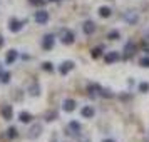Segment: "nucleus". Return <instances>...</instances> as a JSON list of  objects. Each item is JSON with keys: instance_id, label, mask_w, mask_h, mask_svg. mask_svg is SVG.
<instances>
[{"instance_id": "f257e3e1", "label": "nucleus", "mask_w": 149, "mask_h": 142, "mask_svg": "<svg viewBox=\"0 0 149 142\" xmlns=\"http://www.w3.org/2000/svg\"><path fill=\"white\" fill-rule=\"evenodd\" d=\"M27 24V20H17L15 17H12L10 20H8V30L10 32H20L22 27Z\"/></svg>"}, {"instance_id": "f03ea898", "label": "nucleus", "mask_w": 149, "mask_h": 142, "mask_svg": "<svg viewBox=\"0 0 149 142\" xmlns=\"http://www.w3.org/2000/svg\"><path fill=\"white\" fill-rule=\"evenodd\" d=\"M75 40V37L74 34L70 32V30H62V34H61V42L64 44V45H72Z\"/></svg>"}, {"instance_id": "7ed1b4c3", "label": "nucleus", "mask_w": 149, "mask_h": 142, "mask_svg": "<svg viewBox=\"0 0 149 142\" xmlns=\"http://www.w3.org/2000/svg\"><path fill=\"white\" fill-rule=\"evenodd\" d=\"M54 44H55V37L52 34H47L42 39V48H44V50H52Z\"/></svg>"}, {"instance_id": "20e7f679", "label": "nucleus", "mask_w": 149, "mask_h": 142, "mask_svg": "<svg viewBox=\"0 0 149 142\" xmlns=\"http://www.w3.org/2000/svg\"><path fill=\"white\" fill-rule=\"evenodd\" d=\"M40 134H42V125H40V124H34L32 127L29 129L27 139H30V141H34V139H37V137H39Z\"/></svg>"}, {"instance_id": "39448f33", "label": "nucleus", "mask_w": 149, "mask_h": 142, "mask_svg": "<svg viewBox=\"0 0 149 142\" xmlns=\"http://www.w3.org/2000/svg\"><path fill=\"white\" fill-rule=\"evenodd\" d=\"M35 22H37L39 25L47 24L49 22V12L47 10H39V12H35Z\"/></svg>"}, {"instance_id": "423d86ee", "label": "nucleus", "mask_w": 149, "mask_h": 142, "mask_svg": "<svg viewBox=\"0 0 149 142\" xmlns=\"http://www.w3.org/2000/svg\"><path fill=\"white\" fill-rule=\"evenodd\" d=\"M119 59H121V54H119V52H116V50L107 52V54L104 55V60H106V64H114V62H117Z\"/></svg>"}, {"instance_id": "0eeeda50", "label": "nucleus", "mask_w": 149, "mask_h": 142, "mask_svg": "<svg viewBox=\"0 0 149 142\" xmlns=\"http://www.w3.org/2000/svg\"><path fill=\"white\" fill-rule=\"evenodd\" d=\"M75 65H74V62L72 60H67V62H64V64H62L61 67H59V72H61L62 75H67L69 72H70V70H72V69H74Z\"/></svg>"}, {"instance_id": "6e6552de", "label": "nucleus", "mask_w": 149, "mask_h": 142, "mask_svg": "<svg viewBox=\"0 0 149 142\" xmlns=\"http://www.w3.org/2000/svg\"><path fill=\"white\" fill-rule=\"evenodd\" d=\"M134 50H136V45L132 42H127L126 47H124V59H131V55H134Z\"/></svg>"}, {"instance_id": "1a4fd4ad", "label": "nucleus", "mask_w": 149, "mask_h": 142, "mask_svg": "<svg viewBox=\"0 0 149 142\" xmlns=\"http://www.w3.org/2000/svg\"><path fill=\"white\" fill-rule=\"evenodd\" d=\"M12 115H14V109H12V105H3V107H2V117H3L5 121H10Z\"/></svg>"}, {"instance_id": "9d476101", "label": "nucleus", "mask_w": 149, "mask_h": 142, "mask_svg": "<svg viewBox=\"0 0 149 142\" xmlns=\"http://www.w3.org/2000/svg\"><path fill=\"white\" fill-rule=\"evenodd\" d=\"M82 30H84V34H87L91 35L92 32L95 30V24L92 20H87V22H84V25H82Z\"/></svg>"}, {"instance_id": "9b49d317", "label": "nucleus", "mask_w": 149, "mask_h": 142, "mask_svg": "<svg viewBox=\"0 0 149 142\" xmlns=\"http://www.w3.org/2000/svg\"><path fill=\"white\" fill-rule=\"evenodd\" d=\"M17 57H19V54H17V50H8V54H7V57H5V64L7 65H10V64H14L15 60H17Z\"/></svg>"}, {"instance_id": "f8f14e48", "label": "nucleus", "mask_w": 149, "mask_h": 142, "mask_svg": "<svg viewBox=\"0 0 149 142\" xmlns=\"http://www.w3.org/2000/svg\"><path fill=\"white\" fill-rule=\"evenodd\" d=\"M62 109H64L65 112H72V110L75 109V100H72V99H65L64 104H62Z\"/></svg>"}, {"instance_id": "ddd939ff", "label": "nucleus", "mask_w": 149, "mask_h": 142, "mask_svg": "<svg viewBox=\"0 0 149 142\" xmlns=\"http://www.w3.org/2000/svg\"><path fill=\"white\" fill-rule=\"evenodd\" d=\"M81 114H82V117H86V119H92V117H94V109L91 107V105H86V107L81 109Z\"/></svg>"}, {"instance_id": "4468645a", "label": "nucleus", "mask_w": 149, "mask_h": 142, "mask_svg": "<svg viewBox=\"0 0 149 142\" xmlns=\"http://www.w3.org/2000/svg\"><path fill=\"white\" fill-rule=\"evenodd\" d=\"M124 19H126V22L131 24V25H132V24H137V20H139V17H137L136 12H127V14L124 15Z\"/></svg>"}, {"instance_id": "2eb2a0df", "label": "nucleus", "mask_w": 149, "mask_h": 142, "mask_svg": "<svg viewBox=\"0 0 149 142\" xmlns=\"http://www.w3.org/2000/svg\"><path fill=\"white\" fill-rule=\"evenodd\" d=\"M19 121L24 122V124H29V122H32V114H29V112H20Z\"/></svg>"}, {"instance_id": "dca6fc26", "label": "nucleus", "mask_w": 149, "mask_h": 142, "mask_svg": "<svg viewBox=\"0 0 149 142\" xmlns=\"http://www.w3.org/2000/svg\"><path fill=\"white\" fill-rule=\"evenodd\" d=\"M99 15H101L102 19H107L109 15H111V8L109 7H101L99 8Z\"/></svg>"}, {"instance_id": "f3484780", "label": "nucleus", "mask_w": 149, "mask_h": 142, "mask_svg": "<svg viewBox=\"0 0 149 142\" xmlns=\"http://www.w3.org/2000/svg\"><path fill=\"white\" fill-rule=\"evenodd\" d=\"M97 90H101V87H99L97 84H92V85H89V95H91V97H95Z\"/></svg>"}, {"instance_id": "a211bd4d", "label": "nucleus", "mask_w": 149, "mask_h": 142, "mask_svg": "<svg viewBox=\"0 0 149 142\" xmlns=\"http://www.w3.org/2000/svg\"><path fill=\"white\" fill-rule=\"evenodd\" d=\"M119 37H121L119 30H111V32L107 34V39H109V40H117Z\"/></svg>"}, {"instance_id": "6ab92c4d", "label": "nucleus", "mask_w": 149, "mask_h": 142, "mask_svg": "<svg viewBox=\"0 0 149 142\" xmlns=\"http://www.w3.org/2000/svg\"><path fill=\"white\" fill-rule=\"evenodd\" d=\"M101 52H102L101 47L92 48V50H91V57H92V59H99V57H101Z\"/></svg>"}, {"instance_id": "aec40b11", "label": "nucleus", "mask_w": 149, "mask_h": 142, "mask_svg": "<svg viewBox=\"0 0 149 142\" xmlns=\"http://www.w3.org/2000/svg\"><path fill=\"white\" fill-rule=\"evenodd\" d=\"M55 119H57V112H55V110L45 114V121H47V122H52V121H55Z\"/></svg>"}, {"instance_id": "412c9836", "label": "nucleus", "mask_w": 149, "mask_h": 142, "mask_svg": "<svg viewBox=\"0 0 149 142\" xmlns=\"http://www.w3.org/2000/svg\"><path fill=\"white\" fill-rule=\"evenodd\" d=\"M139 92H142V94L149 92V82H141L139 84Z\"/></svg>"}, {"instance_id": "4be33fe9", "label": "nucleus", "mask_w": 149, "mask_h": 142, "mask_svg": "<svg viewBox=\"0 0 149 142\" xmlns=\"http://www.w3.org/2000/svg\"><path fill=\"white\" fill-rule=\"evenodd\" d=\"M29 92H30V95H39V94H40V87H39L37 84H34V85L30 87V90H29Z\"/></svg>"}, {"instance_id": "5701e85b", "label": "nucleus", "mask_w": 149, "mask_h": 142, "mask_svg": "<svg viewBox=\"0 0 149 142\" xmlns=\"http://www.w3.org/2000/svg\"><path fill=\"white\" fill-rule=\"evenodd\" d=\"M42 69H44L45 72H54V65H52L50 62H44V64H42Z\"/></svg>"}, {"instance_id": "b1692460", "label": "nucleus", "mask_w": 149, "mask_h": 142, "mask_svg": "<svg viewBox=\"0 0 149 142\" xmlns=\"http://www.w3.org/2000/svg\"><path fill=\"white\" fill-rule=\"evenodd\" d=\"M7 137L8 139H15V137H17V129L15 127H10L7 130Z\"/></svg>"}, {"instance_id": "393cba45", "label": "nucleus", "mask_w": 149, "mask_h": 142, "mask_svg": "<svg viewBox=\"0 0 149 142\" xmlns=\"http://www.w3.org/2000/svg\"><path fill=\"white\" fill-rule=\"evenodd\" d=\"M69 127L72 129L74 132H79V130H81V124H79V122H75V121H72L70 124H69Z\"/></svg>"}, {"instance_id": "a878e982", "label": "nucleus", "mask_w": 149, "mask_h": 142, "mask_svg": "<svg viewBox=\"0 0 149 142\" xmlns=\"http://www.w3.org/2000/svg\"><path fill=\"white\" fill-rule=\"evenodd\" d=\"M101 95H102V97H107V99L114 97V94H112L111 90H106V89H101Z\"/></svg>"}, {"instance_id": "bb28decb", "label": "nucleus", "mask_w": 149, "mask_h": 142, "mask_svg": "<svg viewBox=\"0 0 149 142\" xmlns=\"http://www.w3.org/2000/svg\"><path fill=\"white\" fill-rule=\"evenodd\" d=\"M45 2H49V0H29L30 5H44Z\"/></svg>"}, {"instance_id": "cd10ccee", "label": "nucleus", "mask_w": 149, "mask_h": 142, "mask_svg": "<svg viewBox=\"0 0 149 142\" xmlns=\"http://www.w3.org/2000/svg\"><path fill=\"white\" fill-rule=\"evenodd\" d=\"M139 65H142V67H149V57H142L141 60H139Z\"/></svg>"}, {"instance_id": "c85d7f7f", "label": "nucleus", "mask_w": 149, "mask_h": 142, "mask_svg": "<svg viewBox=\"0 0 149 142\" xmlns=\"http://www.w3.org/2000/svg\"><path fill=\"white\" fill-rule=\"evenodd\" d=\"M2 82H3V84H8V82H10V74H8V72H3V74H2Z\"/></svg>"}, {"instance_id": "c756f323", "label": "nucleus", "mask_w": 149, "mask_h": 142, "mask_svg": "<svg viewBox=\"0 0 149 142\" xmlns=\"http://www.w3.org/2000/svg\"><path fill=\"white\" fill-rule=\"evenodd\" d=\"M142 48H144L146 54H149V42H142Z\"/></svg>"}, {"instance_id": "7c9ffc66", "label": "nucleus", "mask_w": 149, "mask_h": 142, "mask_svg": "<svg viewBox=\"0 0 149 142\" xmlns=\"http://www.w3.org/2000/svg\"><path fill=\"white\" fill-rule=\"evenodd\" d=\"M3 47V37H2V35H0V48Z\"/></svg>"}, {"instance_id": "2f4dec72", "label": "nucleus", "mask_w": 149, "mask_h": 142, "mask_svg": "<svg viewBox=\"0 0 149 142\" xmlns=\"http://www.w3.org/2000/svg\"><path fill=\"white\" fill-rule=\"evenodd\" d=\"M104 142H116V141H112V139H107V141H104Z\"/></svg>"}, {"instance_id": "473e14b6", "label": "nucleus", "mask_w": 149, "mask_h": 142, "mask_svg": "<svg viewBox=\"0 0 149 142\" xmlns=\"http://www.w3.org/2000/svg\"><path fill=\"white\" fill-rule=\"evenodd\" d=\"M49 2H57V0H49Z\"/></svg>"}, {"instance_id": "72a5a7b5", "label": "nucleus", "mask_w": 149, "mask_h": 142, "mask_svg": "<svg viewBox=\"0 0 149 142\" xmlns=\"http://www.w3.org/2000/svg\"><path fill=\"white\" fill-rule=\"evenodd\" d=\"M0 72H2V69H0Z\"/></svg>"}]
</instances>
